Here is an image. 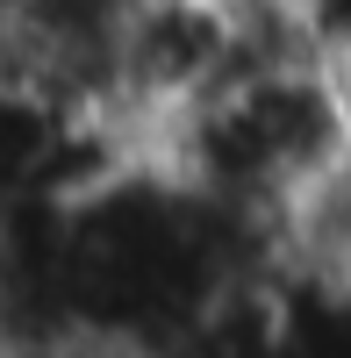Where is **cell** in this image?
I'll return each mask as SVG.
<instances>
[{"instance_id": "1", "label": "cell", "mask_w": 351, "mask_h": 358, "mask_svg": "<svg viewBox=\"0 0 351 358\" xmlns=\"http://www.w3.org/2000/svg\"><path fill=\"white\" fill-rule=\"evenodd\" d=\"M151 158L215 208L273 229L315 179L351 158V72L330 50L258 57L165 122Z\"/></svg>"}, {"instance_id": "2", "label": "cell", "mask_w": 351, "mask_h": 358, "mask_svg": "<svg viewBox=\"0 0 351 358\" xmlns=\"http://www.w3.org/2000/svg\"><path fill=\"white\" fill-rule=\"evenodd\" d=\"M8 358H151V351H136V344H115V337H29V344H8Z\"/></svg>"}]
</instances>
